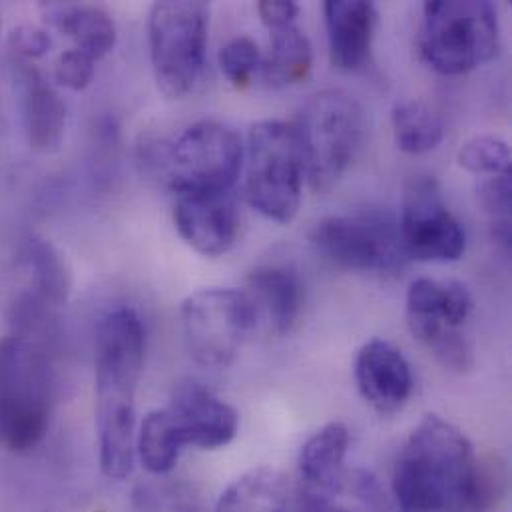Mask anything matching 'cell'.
<instances>
[{
	"label": "cell",
	"instance_id": "cell-13",
	"mask_svg": "<svg viewBox=\"0 0 512 512\" xmlns=\"http://www.w3.org/2000/svg\"><path fill=\"white\" fill-rule=\"evenodd\" d=\"M174 224L182 240L206 257L228 254L240 238L242 216L232 190L176 196Z\"/></svg>",
	"mask_w": 512,
	"mask_h": 512
},
{
	"label": "cell",
	"instance_id": "cell-14",
	"mask_svg": "<svg viewBox=\"0 0 512 512\" xmlns=\"http://www.w3.org/2000/svg\"><path fill=\"white\" fill-rule=\"evenodd\" d=\"M166 409L178 427L184 447L192 445L204 451L224 449L236 439L240 429L238 411L198 381L178 385Z\"/></svg>",
	"mask_w": 512,
	"mask_h": 512
},
{
	"label": "cell",
	"instance_id": "cell-11",
	"mask_svg": "<svg viewBox=\"0 0 512 512\" xmlns=\"http://www.w3.org/2000/svg\"><path fill=\"white\" fill-rule=\"evenodd\" d=\"M311 246L329 263L363 273H395L407 263L399 224L381 212L329 216L311 230Z\"/></svg>",
	"mask_w": 512,
	"mask_h": 512
},
{
	"label": "cell",
	"instance_id": "cell-10",
	"mask_svg": "<svg viewBox=\"0 0 512 512\" xmlns=\"http://www.w3.org/2000/svg\"><path fill=\"white\" fill-rule=\"evenodd\" d=\"M180 317L186 347L204 367L232 365L257 323L248 295L224 287L192 293L182 303Z\"/></svg>",
	"mask_w": 512,
	"mask_h": 512
},
{
	"label": "cell",
	"instance_id": "cell-9",
	"mask_svg": "<svg viewBox=\"0 0 512 512\" xmlns=\"http://www.w3.org/2000/svg\"><path fill=\"white\" fill-rule=\"evenodd\" d=\"M473 305L471 291L459 281L419 277L407 289L409 331L445 369L465 373L473 367V349L463 333Z\"/></svg>",
	"mask_w": 512,
	"mask_h": 512
},
{
	"label": "cell",
	"instance_id": "cell-28",
	"mask_svg": "<svg viewBox=\"0 0 512 512\" xmlns=\"http://www.w3.org/2000/svg\"><path fill=\"white\" fill-rule=\"evenodd\" d=\"M261 52L256 40L250 36H238L230 40L218 54L222 74L238 88L244 90L252 84L257 68H261Z\"/></svg>",
	"mask_w": 512,
	"mask_h": 512
},
{
	"label": "cell",
	"instance_id": "cell-29",
	"mask_svg": "<svg viewBox=\"0 0 512 512\" xmlns=\"http://www.w3.org/2000/svg\"><path fill=\"white\" fill-rule=\"evenodd\" d=\"M136 503L144 512H206L200 499L184 487L162 493L154 489H140L136 493Z\"/></svg>",
	"mask_w": 512,
	"mask_h": 512
},
{
	"label": "cell",
	"instance_id": "cell-16",
	"mask_svg": "<svg viewBox=\"0 0 512 512\" xmlns=\"http://www.w3.org/2000/svg\"><path fill=\"white\" fill-rule=\"evenodd\" d=\"M347 451L349 431L341 423H329L311 435L297 459L301 497L335 501L351 481V473L345 469Z\"/></svg>",
	"mask_w": 512,
	"mask_h": 512
},
{
	"label": "cell",
	"instance_id": "cell-15",
	"mask_svg": "<svg viewBox=\"0 0 512 512\" xmlns=\"http://www.w3.org/2000/svg\"><path fill=\"white\" fill-rule=\"evenodd\" d=\"M353 373L361 397L383 415L401 411L413 393L409 361L385 339H371L357 351Z\"/></svg>",
	"mask_w": 512,
	"mask_h": 512
},
{
	"label": "cell",
	"instance_id": "cell-2",
	"mask_svg": "<svg viewBox=\"0 0 512 512\" xmlns=\"http://www.w3.org/2000/svg\"><path fill=\"white\" fill-rule=\"evenodd\" d=\"M146 331L136 311H110L96 333V429L108 479L130 477L136 459V391L144 369Z\"/></svg>",
	"mask_w": 512,
	"mask_h": 512
},
{
	"label": "cell",
	"instance_id": "cell-20",
	"mask_svg": "<svg viewBox=\"0 0 512 512\" xmlns=\"http://www.w3.org/2000/svg\"><path fill=\"white\" fill-rule=\"evenodd\" d=\"M48 20L66 34L74 48L88 54L92 60L104 58L118 40V30L112 16L94 4L58 2L44 6Z\"/></svg>",
	"mask_w": 512,
	"mask_h": 512
},
{
	"label": "cell",
	"instance_id": "cell-24",
	"mask_svg": "<svg viewBox=\"0 0 512 512\" xmlns=\"http://www.w3.org/2000/svg\"><path fill=\"white\" fill-rule=\"evenodd\" d=\"M22 263L32 277V295L50 307L66 303L70 295V273L58 250L42 240L28 238L22 246Z\"/></svg>",
	"mask_w": 512,
	"mask_h": 512
},
{
	"label": "cell",
	"instance_id": "cell-12",
	"mask_svg": "<svg viewBox=\"0 0 512 512\" xmlns=\"http://www.w3.org/2000/svg\"><path fill=\"white\" fill-rule=\"evenodd\" d=\"M397 224L409 259L445 263L457 261L465 254V230L449 210L435 178L421 176L407 186Z\"/></svg>",
	"mask_w": 512,
	"mask_h": 512
},
{
	"label": "cell",
	"instance_id": "cell-23",
	"mask_svg": "<svg viewBox=\"0 0 512 512\" xmlns=\"http://www.w3.org/2000/svg\"><path fill=\"white\" fill-rule=\"evenodd\" d=\"M391 122L399 150L411 156L437 150L445 138V124L441 114L421 98L397 102L391 114Z\"/></svg>",
	"mask_w": 512,
	"mask_h": 512
},
{
	"label": "cell",
	"instance_id": "cell-30",
	"mask_svg": "<svg viewBox=\"0 0 512 512\" xmlns=\"http://www.w3.org/2000/svg\"><path fill=\"white\" fill-rule=\"evenodd\" d=\"M96 70V60H92L88 54L70 48L62 52L54 64V80L70 90H84Z\"/></svg>",
	"mask_w": 512,
	"mask_h": 512
},
{
	"label": "cell",
	"instance_id": "cell-31",
	"mask_svg": "<svg viewBox=\"0 0 512 512\" xmlns=\"http://www.w3.org/2000/svg\"><path fill=\"white\" fill-rule=\"evenodd\" d=\"M8 48L12 52V60H24L32 62L34 58H40L50 48V36L34 26H18L8 36Z\"/></svg>",
	"mask_w": 512,
	"mask_h": 512
},
{
	"label": "cell",
	"instance_id": "cell-5",
	"mask_svg": "<svg viewBox=\"0 0 512 512\" xmlns=\"http://www.w3.org/2000/svg\"><path fill=\"white\" fill-rule=\"evenodd\" d=\"M419 48L433 70L449 76L491 62L501 50L497 6L489 0L425 2Z\"/></svg>",
	"mask_w": 512,
	"mask_h": 512
},
{
	"label": "cell",
	"instance_id": "cell-19",
	"mask_svg": "<svg viewBox=\"0 0 512 512\" xmlns=\"http://www.w3.org/2000/svg\"><path fill=\"white\" fill-rule=\"evenodd\" d=\"M24 90V128L34 152H54L66 130V104L60 94L46 82L40 70L24 60H12Z\"/></svg>",
	"mask_w": 512,
	"mask_h": 512
},
{
	"label": "cell",
	"instance_id": "cell-22",
	"mask_svg": "<svg viewBox=\"0 0 512 512\" xmlns=\"http://www.w3.org/2000/svg\"><path fill=\"white\" fill-rule=\"evenodd\" d=\"M214 512H287L285 479L271 467H256L222 493Z\"/></svg>",
	"mask_w": 512,
	"mask_h": 512
},
{
	"label": "cell",
	"instance_id": "cell-25",
	"mask_svg": "<svg viewBox=\"0 0 512 512\" xmlns=\"http://www.w3.org/2000/svg\"><path fill=\"white\" fill-rule=\"evenodd\" d=\"M184 449L178 427L168 409L148 413L136 435V455L152 475H168Z\"/></svg>",
	"mask_w": 512,
	"mask_h": 512
},
{
	"label": "cell",
	"instance_id": "cell-1",
	"mask_svg": "<svg viewBox=\"0 0 512 512\" xmlns=\"http://www.w3.org/2000/svg\"><path fill=\"white\" fill-rule=\"evenodd\" d=\"M399 512H485L489 493L469 437L427 415L409 435L393 467Z\"/></svg>",
	"mask_w": 512,
	"mask_h": 512
},
{
	"label": "cell",
	"instance_id": "cell-27",
	"mask_svg": "<svg viewBox=\"0 0 512 512\" xmlns=\"http://www.w3.org/2000/svg\"><path fill=\"white\" fill-rule=\"evenodd\" d=\"M481 210L491 218L493 238L511 248L512 174L489 176L477 190Z\"/></svg>",
	"mask_w": 512,
	"mask_h": 512
},
{
	"label": "cell",
	"instance_id": "cell-26",
	"mask_svg": "<svg viewBox=\"0 0 512 512\" xmlns=\"http://www.w3.org/2000/svg\"><path fill=\"white\" fill-rule=\"evenodd\" d=\"M459 166L477 176L512 174L511 148L495 136H475L459 150Z\"/></svg>",
	"mask_w": 512,
	"mask_h": 512
},
{
	"label": "cell",
	"instance_id": "cell-6",
	"mask_svg": "<svg viewBox=\"0 0 512 512\" xmlns=\"http://www.w3.org/2000/svg\"><path fill=\"white\" fill-rule=\"evenodd\" d=\"M293 126L309 188L329 190L347 172L361 146L365 124L359 102L343 90H321L305 100Z\"/></svg>",
	"mask_w": 512,
	"mask_h": 512
},
{
	"label": "cell",
	"instance_id": "cell-8",
	"mask_svg": "<svg viewBox=\"0 0 512 512\" xmlns=\"http://www.w3.org/2000/svg\"><path fill=\"white\" fill-rule=\"evenodd\" d=\"M210 6L190 0L156 2L148 14L150 60L168 98H184L198 84L208 48Z\"/></svg>",
	"mask_w": 512,
	"mask_h": 512
},
{
	"label": "cell",
	"instance_id": "cell-33",
	"mask_svg": "<svg viewBox=\"0 0 512 512\" xmlns=\"http://www.w3.org/2000/svg\"><path fill=\"white\" fill-rule=\"evenodd\" d=\"M323 512H351V511H345V509H339V507H337V505H335V503H331V505H329V507H327V509H325V511Z\"/></svg>",
	"mask_w": 512,
	"mask_h": 512
},
{
	"label": "cell",
	"instance_id": "cell-3",
	"mask_svg": "<svg viewBox=\"0 0 512 512\" xmlns=\"http://www.w3.org/2000/svg\"><path fill=\"white\" fill-rule=\"evenodd\" d=\"M142 160L176 196L220 192L236 184L244 164V146L230 126L202 120L170 142L144 144Z\"/></svg>",
	"mask_w": 512,
	"mask_h": 512
},
{
	"label": "cell",
	"instance_id": "cell-17",
	"mask_svg": "<svg viewBox=\"0 0 512 512\" xmlns=\"http://www.w3.org/2000/svg\"><path fill=\"white\" fill-rule=\"evenodd\" d=\"M254 307L256 321H263L275 335H289L303 313L305 291L297 271L281 263H265L248 275L244 291Z\"/></svg>",
	"mask_w": 512,
	"mask_h": 512
},
{
	"label": "cell",
	"instance_id": "cell-18",
	"mask_svg": "<svg viewBox=\"0 0 512 512\" xmlns=\"http://www.w3.org/2000/svg\"><path fill=\"white\" fill-rule=\"evenodd\" d=\"M329 58L337 70H361L377 30V6L365 0H327L323 4Z\"/></svg>",
	"mask_w": 512,
	"mask_h": 512
},
{
	"label": "cell",
	"instance_id": "cell-32",
	"mask_svg": "<svg viewBox=\"0 0 512 512\" xmlns=\"http://www.w3.org/2000/svg\"><path fill=\"white\" fill-rule=\"evenodd\" d=\"M257 14L269 30H277L295 24L299 6L291 0H261L257 2Z\"/></svg>",
	"mask_w": 512,
	"mask_h": 512
},
{
	"label": "cell",
	"instance_id": "cell-7",
	"mask_svg": "<svg viewBox=\"0 0 512 512\" xmlns=\"http://www.w3.org/2000/svg\"><path fill=\"white\" fill-rule=\"evenodd\" d=\"M305 180V162L293 122L263 120L250 128L246 148V200L267 220L295 218Z\"/></svg>",
	"mask_w": 512,
	"mask_h": 512
},
{
	"label": "cell",
	"instance_id": "cell-21",
	"mask_svg": "<svg viewBox=\"0 0 512 512\" xmlns=\"http://www.w3.org/2000/svg\"><path fill=\"white\" fill-rule=\"evenodd\" d=\"M311 64V42L297 24L271 30V46L261 60V72L269 86L287 88L303 82L311 72Z\"/></svg>",
	"mask_w": 512,
	"mask_h": 512
},
{
	"label": "cell",
	"instance_id": "cell-4",
	"mask_svg": "<svg viewBox=\"0 0 512 512\" xmlns=\"http://www.w3.org/2000/svg\"><path fill=\"white\" fill-rule=\"evenodd\" d=\"M52 411V369L44 343L20 335L0 339V441L14 453L34 449Z\"/></svg>",
	"mask_w": 512,
	"mask_h": 512
}]
</instances>
